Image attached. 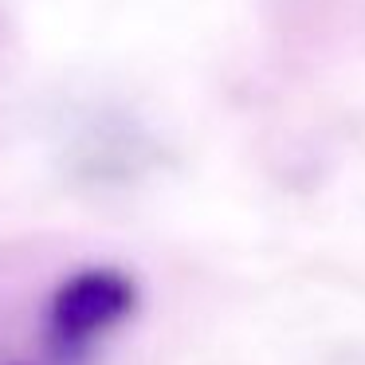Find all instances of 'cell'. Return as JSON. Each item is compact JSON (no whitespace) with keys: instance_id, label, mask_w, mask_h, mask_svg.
Listing matches in <instances>:
<instances>
[{"instance_id":"cell-1","label":"cell","mask_w":365,"mask_h":365,"mask_svg":"<svg viewBox=\"0 0 365 365\" xmlns=\"http://www.w3.org/2000/svg\"><path fill=\"white\" fill-rule=\"evenodd\" d=\"M138 283L118 267H83L59 283L48 302V338L59 354H83L98 338L130 322Z\"/></svg>"}]
</instances>
